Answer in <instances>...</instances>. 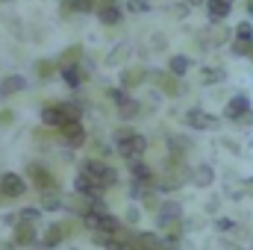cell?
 I'll return each instance as SVG.
<instances>
[{"mask_svg":"<svg viewBox=\"0 0 253 250\" xmlns=\"http://www.w3.org/2000/svg\"><path fill=\"white\" fill-rule=\"evenodd\" d=\"M0 177H3V174H0Z\"/></svg>","mask_w":253,"mask_h":250,"instance_id":"55","label":"cell"},{"mask_svg":"<svg viewBox=\"0 0 253 250\" xmlns=\"http://www.w3.org/2000/svg\"><path fill=\"white\" fill-rule=\"evenodd\" d=\"M59 77L65 80L68 88H80V85H83V74H80L77 65H71V68H59Z\"/></svg>","mask_w":253,"mask_h":250,"instance_id":"27","label":"cell"},{"mask_svg":"<svg viewBox=\"0 0 253 250\" xmlns=\"http://www.w3.org/2000/svg\"><path fill=\"white\" fill-rule=\"evenodd\" d=\"M33 71H36L39 80H53L59 74V62L56 59H36L33 62Z\"/></svg>","mask_w":253,"mask_h":250,"instance_id":"22","label":"cell"},{"mask_svg":"<svg viewBox=\"0 0 253 250\" xmlns=\"http://www.w3.org/2000/svg\"><path fill=\"white\" fill-rule=\"evenodd\" d=\"M59 12H62V18L91 15V12H97V3L94 0H59Z\"/></svg>","mask_w":253,"mask_h":250,"instance_id":"11","label":"cell"},{"mask_svg":"<svg viewBox=\"0 0 253 250\" xmlns=\"http://www.w3.org/2000/svg\"><path fill=\"white\" fill-rule=\"evenodd\" d=\"M0 250H18V245H15V242H3V245H0Z\"/></svg>","mask_w":253,"mask_h":250,"instance_id":"47","label":"cell"},{"mask_svg":"<svg viewBox=\"0 0 253 250\" xmlns=\"http://www.w3.org/2000/svg\"><path fill=\"white\" fill-rule=\"evenodd\" d=\"M230 12H233L230 0H206V18H209V24H224Z\"/></svg>","mask_w":253,"mask_h":250,"instance_id":"15","label":"cell"},{"mask_svg":"<svg viewBox=\"0 0 253 250\" xmlns=\"http://www.w3.org/2000/svg\"><path fill=\"white\" fill-rule=\"evenodd\" d=\"M39 218H42V209H33V206H24L18 215V221H27V224H39Z\"/></svg>","mask_w":253,"mask_h":250,"instance_id":"36","label":"cell"},{"mask_svg":"<svg viewBox=\"0 0 253 250\" xmlns=\"http://www.w3.org/2000/svg\"><path fill=\"white\" fill-rule=\"evenodd\" d=\"M248 62H251V65H253V44H251V56H248Z\"/></svg>","mask_w":253,"mask_h":250,"instance_id":"51","label":"cell"},{"mask_svg":"<svg viewBox=\"0 0 253 250\" xmlns=\"http://www.w3.org/2000/svg\"><path fill=\"white\" fill-rule=\"evenodd\" d=\"M24 88H27V77H21V74H9L0 80V97H12Z\"/></svg>","mask_w":253,"mask_h":250,"instance_id":"19","label":"cell"},{"mask_svg":"<svg viewBox=\"0 0 253 250\" xmlns=\"http://www.w3.org/2000/svg\"><path fill=\"white\" fill-rule=\"evenodd\" d=\"M112 239H115V236H109V233H100V230H97V233H91V242H94L97 248H109V242H112Z\"/></svg>","mask_w":253,"mask_h":250,"instance_id":"39","label":"cell"},{"mask_svg":"<svg viewBox=\"0 0 253 250\" xmlns=\"http://www.w3.org/2000/svg\"><path fill=\"white\" fill-rule=\"evenodd\" d=\"M65 209V197L59 191H44L42 194V212H59Z\"/></svg>","mask_w":253,"mask_h":250,"instance_id":"25","label":"cell"},{"mask_svg":"<svg viewBox=\"0 0 253 250\" xmlns=\"http://www.w3.org/2000/svg\"><path fill=\"white\" fill-rule=\"evenodd\" d=\"M251 109H253L251 97L242 91V94H233V97L227 100V106H224V118H227V121H242Z\"/></svg>","mask_w":253,"mask_h":250,"instance_id":"6","label":"cell"},{"mask_svg":"<svg viewBox=\"0 0 253 250\" xmlns=\"http://www.w3.org/2000/svg\"><path fill=\"white\" fill-rule=\"evenodd\" d=\"M165 47H168V42H165V36H162V33L150 36V44H147V50H153V53H162Z\"/></svg>","mask_w":253,"mask_h":250,"instance_id":"37","label":"cell"},{"mask_svg":"<svg viewBox=\"0 0 253 250\" xmlns=\"http://www.w3.org/2000/svg\"><path fill=\"white\" fill-rule=\"evenodd\" d=\"M15 124V112L12 109H0V126H9Z\"/></svg>","mask_w":253,"mask_h":250,"instance_id":"41","label":"cell"},{"mask_svg":"<svg viewBox=\"0 0 253 250\" xmlns=\"http://www.w3.org/2000/svg\"><path fill=\"white\" fill-rule=\"evenodd\" d=\"M56 62H59V68H71V65H80V62H83V47H80V44H71V47H65L62 53L56 56Z\"/></svg>","mask_w":253,"mask_h":250,"instance_id":"24","label":"cell"},{"mask_svg":"<svg viewBox=\"0 0 253 250\" xmlns=\"http://www.w3.org/2000/svg\"><path fill=\"white\" fill-rule=\"evenodd\" d=\"M191 183H194L197 188H209L212 183H215V168H212V165H206V162H203V165H197V168L191 171Z\"/></svg>","mask_w":253,"mask_h":250,"instance_id":"20","label":"cell"},{"mask_svg":"<svg viewBox=\"0 0 253 250\" xmlns=\"http://www.w3.org/2000/svg\"><path fill=\"white\" fill-rule=\"evenodd\" d=\"M129 135H135V129H132V126H118V129H115V141L129 138Z\"/></svg>","mask_w":253,"mask_h":250,"instance_id":"42","label":"cell"},{"mask_svg":"<svg viewBox=\"0 0 253 250\" xmlns=\"http://www.w3.org/2000/svg\"><path fill=\"white\" fill-rule=\"evenodd\" d=\"M106 94H109V100H112V103H115L118 109H121V106H126V103L132 100V97H129V91H126V88H121V85H115V88H109Z\"/></svg>","mask_w":253,"mask_h":250,"instance_id":"30","label":"cell"},{"mask_svg":"<svg viewBox=\"0 0 253 250\" xmlns=\"http://www.w3.org/2000/svg\"><path fill=\"white\" fill-rule=\"evenodd\" d=\"M68 236V227H62V224H50L47 227V233H44V239H42V245L47 250H53V248H59L62 245V239Z\"/></svg>","mask_w":253,"mask_h":250,"instance_id":"21","label":"cell"},{"mask_svg":"<svg viewBox=\"0 0 253 250\" xmlns=\"http://www.w3.org/2000/svg\"><path fill=\"white\" fill-rule=\"evenodd\" d=\"M206 30V39H209V47L215 50V47H224L233 36H236V30H230V27H224V24H209V27H203Z\"/></svg>","mask_w":253,"mask_h":250,"instance_id":"12","label":"cell"},{"mask_svg":"<svg viewBox=\"0 0 253 250\" xmlns=\"http://www.w3.org/2000/svg\"><path fill=\"white\" fill-rule=\"evenodd\" d=\"M147 83H150V85H156V88H159V94H165V97H183V94L189 91V83H183V80H180V77H174L171 71H159V68H150Z\"/></svg>","mask_w":253,"mask_h":250,"instance_id":"1","label":"cell"},{"mask_svg":"<svg viewBox=\"0 0 253 250\" xmlns=\"http://www.w3.org/2000/svg\"><path fill=\"white\" fill-rule=\"evenodd\" d=\"M236 245H239V250H253V233L248 227L236 230Z\"/></svg>","mask_w":253,"mask_h":250,"instance_id":"31","label":"cell"},{"mask_svg":"<svg viewBox=\"0 0 253 250\" xmlns=\"http://www.w3.org/2000/svg\"><path fill=\"white\" fill-rule=\"evenodd\" d=\"M248 156H253V141H248Z\"/></svg>","mask_w":253,"mask_h":250,"instance_id":"50","label":"cell"},{"mask_svg":"<svg viewBox=\"0 0 253 250\" xmlns=\"http://www.w3.org/2000/svg\"><path fill=\"white\" fill-rule=\"evenodd\" d=\"M189 12H191V6L186 3V0H183V3H171V6H168V15H171L174 21H186V18H189Z\"/></svg>","mask_w":253,"mask_h":250,"instance_id":"34","label":"cell"},{"mask_svg":"<svg viewBox=\"0 0 253 250\" xmlns=\"http://www.w3.org/2000/svg\"><path fill=\"white\" fill-rule=\"evenodd\" d=\"M27 180H33V186L39 188L42 194L44 191H59V180L42 162H27Z\"/></svg>","mask_w":253,"mask_h":250,"instance_id":"3","label":"cell"},{"mask_svg":"<svg viewBox=\"0 0 253 250\" xmlns=\"http://www.w3.org/2000/svg\"><path fill=\"white\" fill-rule=\"evenodd\" d=\"M221 203H224V197H221V194H215V197H209V200H206V212H209V215H215V212L221 209Z\"/></svg>","mask_w":253,"mask_h":250,"instance_id":"40","label":"cell"},{"mask_svg":"<svg viewBox=\"0 0 253 250\" xmlns=\"http://www.w3.org/2000/svg\"><path fill=\"white\" fill-rule=\"evenodd\" d=\"M251 44H253V42H239V39H233L230 53H233L236 59H248V56H251Z\"/></svg>","mask_w":253,"mask_h":250,"instance_id":"32","label":"cell"},{"mask_svg":"<svg viewBox=\"0 0 253 250\" xmlns=\"http://www.w3.org/2000/svg\"><path fill=\"white\" fill-rule=\"evenodd\" d=\"M42 121H44V126H53V129H62L65 124H71L62 103H44L42 106Z\"/></svg>","mask_w":253,"mask_h":250,"instance_id":"8","label":"cell"},{"mask_svg":"<svg viewBox=\"0 0 253 250\" xmlns=\"http://www.w3.org/2000/svg\"><path fill=\"white\" fill-rule=\"evenodd\" d=\"M212 227H215V233H224V236L239 230V224H236L233 218H215V224H212Z\"/></svg>","mask_w":253,"mask_h":250,"instance_id":"35","label":"cell"},{"mask_svg":"<svg viewBox=\"0 0 253 250\" xmlns=\"http://www.w3.org/2000/svg\"><path fill=\"white\" fill-rule=\"evenodd\" d=\"M191 65H194V62H191L189 56L177 53V56H171V59H168V71H171L174 77H180V80H183V77L189 74V68H191Z\"/></svg>","mask_w":253,"mask_h":250,"instance_id":"26","label":"cell"},{"mask_svg":"<svg viewBox=\"0 0 253 250\" xmlns=\"http://www.w3.org/2000/svg\"><path fill=\"white\" fill-rule=\"evenodd\" d=\"M59 135H62V141L68 144V147H83V144H85V138H88L80 121H71V124H65L62 129H59Z\"/></svg>","mask_w":253,"mask_h":250,"instance_id":"14","label":"cell"},{"mask_svg":"<svg viewBox=\"0 0 253 250\" xmlns=\"http://www.w3.org/2000/svg\"><path fill=\"white\" fill-rule=\"evenodd\" d=\"M94 15H97V21H100L103 27H118V24L124 21V9H121L118 3H112V6H100Z\"/></svg>","mask_w":253,"mask_h":250,"instance_id":"18","label":"cell"},{"mask_svg":"<svg viewBox=\"0 0 253 250\" xmlns=\"http://www.w3.org/2000/svg\"><path fill=\"white\" fill-rule=\"evenodd\" d=\"M115 147H118V156H124L126 162H138V159L144 156V150H147V135L135 132V135H129V138L115 141Z\"/></svg>","mask_w":253,"mask_h":250,"instance_id":"4","label":"cell"},{"mask_svg":"<svg viewBox=\"0 0 253 250\" xmlns=\"http://www.w3.org/2000/svg\"><path fill=\"white\" fill-rule=\"evenodd\" d=\"M138 115H141V103H138V100H129L126 106L118 109V118H121V121H135Z\"/></svg>","mask_w":253,"mask_h":250,"instance_id":"28","label":"cell"},{"mask_svg":"<svg viewBox=\"0 0 253 250\" xmlns=\"http://www.w3.org/2000/svg\"><path fill=\"white\" fill-rule=\"evenodd\" d=\"M126 221L135 224V221H138V209H126Z\"/></svg>","mask_w":253,"mask_h":250,"instance_id":"44","label":"cell"},{"mask_svg":"<svg viewBox=\"0 0 253 250\" xmlns=\"http://www.w3.org/2000/svg\"><path fill=\"white\" fill-rule=\"evenodd\" d=\"M239 124H242V126H253V109L245 115V118H242V121H239Z\"/></svg>","mask_w":253,"mask_h":250,"instance_id":"45","label":"cell"},{"mask_svg":"<svg viewBox=\"0 0 253 250\" xmlns=\"http://www.w3.org/2000/svg\"><path fill=\"white\" fill-rule=\"evenodd\" d=\"M150 0H126V12H150Z\"/></svg>","mask_w":253,"mask_h":250,"instance_id":"38","label":"cell"},{"mask_svg":"<svg viewBox=\"0 0 253 250\" xmlns=\"http://www.w3.org/2000/svg\"><path fill=\"white\" fill-rule=\"evenodd\" d=\"M186 3H189L191 9H194V6H206V0H186Z\"/></svg>","mask_w":253,"mask_h":250,"instance_id":"49","label":"cell"},{"mask_svg":"<svg viewBox=\"0 0 253 250\" xmlns=\"http://www.w3.org/2000/svg\"><path fill=\"white\" fill-rule=\"evenodd\" d=\"M147 74H150V71H147V68H141V65H135V68H124V71H121V77H118V85L126 88V91H129V88H138V85H144V83H147Z\"/></svg>","mask_w":253,"mask_h":250,"instance_id":"10","label":"cell"},{"mask_svg":"<svg viewBox=\"0 0 253 250\" xmlns=\"http://www.w3.org/2000/svg\"><path fill=\"white\" fill-rule=\"evenodd\" d=\"M100 233H109V236H115L118 230H121V221L115 218V215H100V227H97Z\"/></svg>","mask_w":253,"mask_h":250,"instance_id":"29","label":"cell"},{"mask_svg":"<svg viewBox=\"0 0 253 250\" xmlns=\"http://www.w3.org/2000/svg\"><path fill=\"white\" fill-rule=\"evenodd\" d=\"M183 121H186L189 129H197V132H206V129H218L221 126V118H215V115H209V112H203L197 106L183 115Z\"/></svg>","mask_w":253,"mask_h":250,"instance_id":"5","label":"cell"},{"mask_svg":"<svg viewBox=\"0 0 253 250\" xmlns=\"http://www.w3.org/2000/svg\"><path fill=\"white\" fill-rule=\"evenodd\" d=\"M245 194H248V197H253V177H248V180H245Z\"/></svg>","mask_w":253,"mask_h":250,"instance_id":"46","label":"cell"},{"mask_svg":"<svg viewBox=\"0 0 253 250\" xmlns=\"http://www.w3.org/2000/svg\"><path fill=\"white\" fill-rule=\"evenodd\" d=\"M183 230H200V221H197V218H189V221H183Z\"/></svg>","mask_w":253,"mask_h":250,"instance_id":"43","label":"cell"},{"mask_svg":"<svg viewBox=\"0 0 253 250\" xmlns=\"http://www.w3.org/2000/svg\"><path fill=\"white\" fill-rule=\"evenodd\" d=\"M33 250H47V248H44V245H39V248H33Z\"/></svg>","mask_w":253,"mask_h":250,"instance_id":"52","label":"cell"},{"mask_svg":"<svg viewBox=\"0 0 253 250\" xmlns=\"http://www.w3.org/2000/svg\"><path fill=\"white\" fill-rule=\"evenodd\" d=\"M0 194L3 197H24L27 194V180L21 177V174H3L0 177Z\"/></svg>","mask_w":253,"mask_h":250,"instance_id":"7","label":"cell"},{"mask_svg":"<svg viewBox=\"0 0 253 250\" xmlns=\"http://www.w3.org/2000/svg\"><path fill=\"white\" fill-rule=\"evenodd\" d=\"M80 174L91 177L100 188L118 186V171H115L112 165H106L103 159H83V162H80Z\"/></svg>","mask_w":253,"mask_h":250,"instance_id":"2","label":"cell"},{"mask_svg":"<svg viewBox=\"0 0 253 250\" xmlns=\"http://www.w3.org/2000/svg\"><path fill=\"white\" fill-rule=\"evenodd\" d=\"M74 191L83 194V197H88V200H97V197L103 194V188L97 186L91 177H85V174H77V180H74Z\"/></svg>","mask_w":253,"mask_h":250,"instance_id":"17","label":"cell"},{"mask_svg":"<svg viewBox=\"0 0 253 250\" xmlns=\"http://www.w3.org/2000/svg\"><path fill=\"white\" fill-rule=\"evenodd\" d=\"M129 56H132V44H129V42L124 39V42H118V44H115V47L106 53L103 65H106V68H121V65H124Z\"/></svg>","mask_w":253,"mask_h":250,"instance_id":"16","label":"cell"},{"mask_svg":"<svg viewBox=\"0 0 253 250\" xmlns=\"http://www.w3.org/2000/svg\"><path fill=\"white\" fill-rule=\"evenodd\" d=\"M0 3H12V0H0Z\"/></svg>","mask_w":253,"mask_h":250,"instance_id":"53","label":"cell"},{"mask_svg":"<svg viewBox=\"0 0 253 250\" xmlns=\"http://www.w3.org/2000/svg\"><path fill=\"white\" fill-rule=\"evenodd\" d=\"M189 150H191V138L189 135H180V132L168 135V156H171L174 162H183Z\"/></svg>","mask_w":253,"mask_h":250,"instance_id":"13","label":"cell"},{"mask_svg":"<svg viewBox=\"0 0 253 250\" xmlns=\"http://www.w3.org/2000/svg\"><path fill=\"white\" fill-rule=\"evenodd\" d=\"M245 12L253 18V0H245Z\"/></svg>","mask_w":253,"mask_h":250,"instance_id":"48","label":"cell"},{"mask_svg":"<svg viewBox=\"0 0 253 250\" xmlns=\"http://www.w3.org/2000/svg\"><path fill=\"white\" fill-rule=\"evenodd\" d=\"M233 30H236V39L239 42H253V21H239Z\"/></svg>","mask_w":253,"mask_h":250,"instance_id":"33","label":"cell"},{"mask_svg":"<svg viewBox=\"0 0 253 250\" xmlns=\"http://www.w3.org/2000/svg\"><path fill=\"white\" fill-rule=\"evenodd\" d=\"M230 3H236V0H230Z\"/></svg>","mask_w":253,"mask_h":250,"instance_id":"54","label":"cell"},{"mask_svg":"<svg viewBox=\"0 0 253 250\" xmlns=\"http://www.w3.org/2000/svg\"><path fill=\"white\" fill-rule=\"evenodd\" d=\"M18 248H36L39 245V233H36V224H27V221H18L15 224V239H12Z\"/></svg>","mask_w":253,"mask_h":250,"instance_id":"9","label":"cell"},{"mask_svg":"<svg viewBox=\"0 0 253 250\" xmlns=\"http://www.w3.org/2000/svg\"><path fill=\"white\" fill-rule=\"evenodd\" d=\"M224 80H227L224 68H200L197 71V83L200 85H215V83H224Z\"/></svg>","mask_w":253,"mask_h":250,"instance_id":"23","label":"cell"}]
</instances>
